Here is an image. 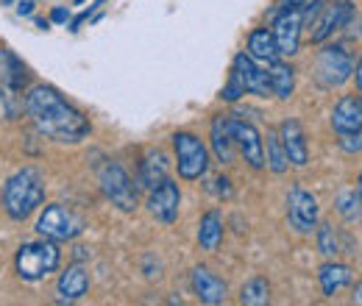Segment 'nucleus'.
<instances>
[{"mask_svg": "<svg viewBox=\"0 0 362 306\" xmlns=\"http://www.w3.org/2000/svg\"><path fill=\"white\" fill-rule=\"evenodd\" d=\"M262 148H265V167L271 173L281 175L287 167H290V159L284 153V145L279 139V131H268V136L262 139Z\"/></svg>", "mask_w": 362, "mask_h": 306, "instance_id": "393cba45", "label": "nucleus"}, {"mask_svg": "<svg viewBox=\"0 0 362 306\" xmlns=\"http://www.w3.org/2000/svg\"><path fill=\"white\" fill-rule=\"evenodd\" d=\"M0 3H14V0H0Z\"/></svg>", "mask_w": 362, "mask_h": 306, "instance_id": "a19ab883", "label": "nucleus"}, {"mask_svg": "<svg viewBox=\"0 0 362 306\" xmlns=\"http://www.w3.org/2000/svg\"><path fill=\"white\" fill-rule=\"evenodd\" d=\"M17 14L20 17H31L34 14V0H20L17 3Z\"/></svg>", "mask_w": 362, "mask_h": 306, "instance_id": "72a5a7b5", "label": "nucleus"}, {"mask_svg": "<svg viewBox=\"0 0 362 306\" xmlns=\"http://www.w3.org/2000/svg\"><path fill=\"white\" fill-rule=\"evenodd\" d=\"M189 284H192V293L198 295V301L206 306H218L226 301L228 287L221 276H215L209 267H195L192 276H189Z\"/></svg>", "mask_w": 362, "mask_h": 306, "instance_id": "2eb2a0df", "label": "nucleus"}, {"mask_svg": "<svg viewBox=\"0 0 362 306\" xmlns=\"http://www.w3.org/2000/svg\"><path fill=\"white\" fill-rule=\"evenodd\" d=\"M317 251H320L326 259H334V257L340 254L337 231H334L329 223H320V225H317Z\"/></svg>", "mask_w": 362, "mask_h": 306, "instance_id": "c85d7f7f", "label": "nucleus"}, {"mask_svg": "<svg viewBox=\"0 0 362 306\" xmlns=\"http://www.w3.org/2000/svg\"><path fill=\"white\" fill-rule=\"evenodd\" d=\"M351 14H354L351 0H332V3L323 0V6L317 8V14L310 20V25H307L310 28V40L315 45L326 42L332 34H337L340 28L349 25Z\"/></svg>", "mask_w": 362, "mask_h": 306, "instance_id": "0eeeda50", "label": "nucleus"}, {"mask_svg": "<svg viewBox=\"0 0 362 306\" xmlns=\"http://www.w3.org/2000/svg\"><path fill=\"white\" fill-rule=\"evenodd\" d=\"M179 206H181V189L179 184H173L170 178H165L148 195V212L156 220H162V223H173V220L179 218Z\"/></svg>", "mask_w": 362, "mask_h": 306, "instance_id": "f8f14e48", "label": "nucleus"}, {"mask_svg": "<svg viewBox=\"0 0 362 306\" xmlns=\"http://www.w3.org/2000/svg\"><path fill=\"white\" fill-rule=\"evenodd\" d=\"M84 228H87L84 220L62 204H50L37 218V234L53 242H73L84 234Z\"/></svg>", "mask_w": 362, "mask_h": 306, "instance_id": "39448f33", "label": "nucleus"}, {"mask_svg": "<svg viewBox=\"0 0 362 306\" xmlns=\"http://www.w3.org/2000/svg\"><path fill=\"white\" fill-rule=\"evenodd\" d=\"M351 73H354V61L340 45H326L317 53L315 76L323 87H343L351 78Z\"/></svg>", "mask_w": 362, "mask_h": 306, "instance_id": "6e6552de", "label": "nucleus"}, {"mask_svg": "<svg viewBox=\"0 0 362 306\" xmlns=\"http://www.w3.org/2000/svg\"><path fill=\"white\" fill-rule=\"evenodd\" d=\"M360 34H362V31H360Z\"/></svg>", "mask_w": 362, "mask_h": 306, "instance_id": "37998d69", "label": "nucleus"}, {"mask_svg": "<svg viewBox=\"0 0 362 306\" xmlns=\"http://www.w3.org/2000/svg\"><path fill=\"white\" fill-rule=\"evenodd\" d=\"M279 139H281V145H284V153H287L290 165H296V167H304V165L310 162L307 134H304V129H301V123H298V120L287 117V120L279 126Z\"/></svg>", "mask_w": 362, "mask_h": 306, "instance_id": "dca6fc26", "label": "nucleus"}, {"mask_svg": "<svg viewBox=\"0 0 362 306\" xmlns=\"http://www.w3.org/2000/svg\"><path fill=\"white\" fill-rule=\"evenodd\" d=\"M287 220L298 234H313L317 228V198L313 192L293 187L287 195Z\"/></svg>", "mask_w": 362, "mask_h": 306, "instance_id": "9d476101", "label": "nucleus"}, {"mask_svg": "<svg viewBox=\"0 0 362 306\" xmlns=\"http://www.w3.org/2000/svg\"><path fill=\"white\" fill-rule=\"evenodd\" d=\"M231 136H234V148L240 151V156L248 162V167L262 170L265 167V148H262V134L257 131L251 123L231 117Z\"/></svg>", "mask_w": 362, "mask_h": 306, "instance_id": "9b49d317", "label": "nucleus"}, {"mask_svg": "<svg viewBox=\"0 0 362 306\" xmlns=\"http://www.w3.org/2000/svg\"><path fill=\"white\" fill-rule=\"evenodd\" d=\"M62 262V251H59V242L53 240H34V242H23L20 251H17V276L23 281H42L50 273H56V267Z\"/></svg>", "mask_w": 362, "mask_h": 306, "instance_id": "7ed1b4c3", "label": "nucleus"}, {"mask_svg": "<svg viewBox=\"0 0 362 306\" xmlns=\"http://www.w3.org/2000/svg\"><path fill=\"white\" fill-rule=\"evenodd\" d=\"M351 301H354V304H362V284L354 287V298H351Z\"/></svg>", "mask_w": 362, "mask_h": 306, "instance_id": "4c0bfd02", "label": "nucleus"}, {"mask_svg": "<svg viewBox=\"0 0 362 306\" xmlns=\"http://www.w3.org/2000/svg\"><path fill=\"white\" fill-rule=\"evenodd\" d=\"M76 3H84V0H76Z\"/></svg>", "mask_w": 362, "mask_h": 306, "instance_id": "79ce46f5", "label": "nucleus"}, {"mask_svg": "<svg viewBox=\"0 0 362 306\" xmlns=\"http://www.w3.org/2000/svg\"><path fill=\"white\" fill-rule=\"evenodd\" d=\"M317 281H320V293L326 298H332L334 293H340L351 281V270L340 262H326L317 270Z\"/></svg>", "mask_w": 362, "mask_h": 306, "instance_id": "aec40b11", "label": "nucleus"}, {"mask_svg": "<svg viewBox=\"0 0 362 306\" xmlns=\"http://www.w3.org/2000/svg\"><path fill=\"white\" fill-rule=\"evenodd\" d=\"M223 242V218L221 212H206L198 223V245L204 251H218Z\"/></svg>", "mask_w": 362, "mask_h": 306, "instance_id": "412c9836", "label": "nucleus"}, {"mask_svg": "<svg viewBox=\"0 0 362 306\" xmlns=\"http://www.w3.org/2000/svg\"><path fill=\"white\" fill-rule=\"evenodd\" d=\"M248 56L254 61H265V64H271V61L279 59V50H276V40H273L271 28L251 31V37H248Z\"/></svg>", "mask_w": 362, "mask_h": 306, "instance_id": "5701e85b", "label": "nucleus"}, {"mask_svg": "<svg viewBox=\"0 0 362 306\" xmlns=\"http://www.w3.org/2000/svg\"><path fill=\"white\" fill-rule=\"evenodd\" d=\"M268 78H271L273 95H276L279 100H290V95H293V89H296V70H293L287 61L276 59V61H271Z\"/></svg>", "mask_w": 362, "mask_h": 306, "instance_id": "4be33fe9", "label": "nucleus"}, {"mask_svg": "<svg viewBox=\"0 0 362 306\" xmlns=\"http://www.w3.org/2000/svg\"><path fill=\"white\" fill-rule=\"evenodd\" d=\"M340 148L346 153H357L362 151V129L360 131H351V134H340Z\"/></svg>", "mask_w": 362, "mask_h": 306, "instance_id": "7c9ffc66", "label": "nucleus"}, {"mask_svg": "<svg viewBox=\"0 0 362 306\" xmlns=\"http://www.w3.org/2000/svg\"><path fill=\"white\" fill-rule=\"evenodd\" d=\"M0 81L11 84L14 89H20V92L28 84V67L11 50H0Z\"/></svg>", "mask_w": 362, "mask_h": 306, "instance_id": "b1692460", "label": "nucleus"}, {"mask_svg": "<svg viewBox=\"0 0 362 306\" xmlns=\"http://www.w3.org/2000/svg\"><path fill=\"white\" fill-rule=\"evenodd\" d=\"M301 31H304V14L301 8H290L281 6L273 17V40H276V50L279 56H296L301 47Z\"/></svg>", "mask_w": 362, "mask_h": 306, "instance_id": "1a4fd4ad", "label": "nucleus"}, {"mask_svg": "<svg viewBox=\"0 0 362 306\" xmlns=\"http://www.w3.org/2000/svg\"><path fill=\"white\" fill-rule=\"evenodd\" d=\"M165 178H168V156L162 151H148L145 159L139 162V184L145 189H153Z\"/></svg>", "mask_w": 362, "mask_h": 306, "instance_id": "6ab92c4d", "label": "nucleus"}, {"mask_svg": "<svg viewBox=\"0 0 362 306\" xmlns=\"http://www.w3.org/2000/svg\"><path fill=\"white\" fill-rule=\"evenodd\" d=\"M50 23H56V25H67V23H70V8L56 6V8L50 11Z\"/></svg>", "mask_w": 362, "mask_h": 306, "instance_id": "473e14b6", "label": "nucleus"}, {"mask_svg": "<svg viewBox=\"0 0 362 306\" xmlns=\"http://www.w3.org/2000/svg\"><path fill=\"white\" fill-rule=\"evenodd\" d=\"M87 293H90V273L81 262L70 264L56 281V301L59 304H76Z\"/></svg>", "mask_w": 362, "mask_h": 306, "instance_id": "4468645a", "label": "nucleus"}, {"mask_svg": "<svg viewBox=\"0 0 362 306\" xmlns=\"http://www.w3.org/2000/svg\"><path fill=\"white\" fill-rule=\"evenodd\" d=\"M3 209L17 223L28 220L45 201V175L37 167H23L3 184Z\"/></svg>", "mask_w": 362, "mask_h": 306, "instance_id": "f03ea898", "label": "nucleus"}, {"mask_svg": "<svg viewBox=\"0 0 362 306\" xmlns=\"http://www.w3.org/2000/svg\"><path fill=\"white\" fill-rule=\"evenodd\" d=\"M357 192H360V198H362V173H360V181H357Z\"/></svg>", "mask_w": 362, "mask_h": 306, "instance_id": "ea45409f", "label": "nucleus"}, {"mask_svg": "<svg viewBox=\"0 0 362 306\" xmlns=\"http://www.w3.org/2000/svg\"><path fill=\"white\" fill-rule=\"evenodd\" d=\"M243 95H245V87H243V81L237 78V73L231 70V73H228L226 87H223V92H221V98H223L226 103H237V100H240Z\"/></svg>", "mask_w": 362, "mask_h": 306, "instance_id": "c756f323", "label": "nucleus"}, {"mask_svg": "<svg viewBox=\"0 0 362 306\" xmlns=\"http://www.w3.org/2000/svg\"><path fill=\"white\" fill-rule=\"evenodd\" d=\"M268 301H271V284H268V278L257 276V278H251V281L243 284V290H240V304L243 306H265Z\"/></svg>", "mask_w": 362, "mask_h": 306, "instance_id": "a878e982", "label": "nucleus"}, {"mask_svg": "<svg viewBox=\"0 0 362 306\" xmlns=\"http://www.w3.org/2000/svg\"><path fill=\"white\" fill-rule=\"evenodd\" d=\"M334 206H337L340 218L346 220V223H360L362 220V198L357 189H343V192L337 195Z\"/></svg>", "mask_w": 362, "mask_h": 306, "instance_id": "bb28decb", "label": "nucleus"}, {"mask_svg": "<svg viewBox=\"0 0 362 306\" xmlns=\"http://www.w3.org/2000/svg\"><path fill=\"white\" fill-rule=\"evenodd\" d=\"M37 25H40L42 31H47V28H50V20H37Z\"/></svg>", "mask_w": 362, "mask_h": 306, "instance_id": "58836bf2", "label": "nucleus"}, {"mask_svg": "<svg viewBox=\"0 0 362 306\" xmlns=\"http://www.w3.org/2000/svg\"><path fill=\"white\" fill-rule=\"evenodd\" d=\"M209 189H212L218 198H223V201H231V195H234V189H231V181H228L226 175H218V178L209 184Z\"/></svg>", "mask_w": 362, "mask_h": 306, "instance_id": "2f4dec72", "label": "nucleus"}, {"mask_svg": "<svg viewBox=\"0 0 362 306\" xmlns=\"http://www.w3.org/2000/svg\"><path fill=\"white\" fill-rule=\"evenodd\" d=\"M351 76H354V81H357V89H360V95H362V59L357 61V70H354Z\"/></svg>", "mask_w": 362, "mask_h": 306, "instance_id": "e433bc0d", "label": "nucleus"}, {"mask_svg": "<svg viewBox=\"0 0 362 306\" xmlns=\"http://www.w3.org/2000/svg\"><path fill=\"white\" fill-rule=\"evenodd\" d=\"M98 184H100V192L106 195V201L112 206H117L120 212L132 215L139 206V195H136V187L132 181V175L123 170V165L117 162H106L100 170H98Z\"/></svg>", "mask_w": 362, "mask_h": 306, "instance_id": "20e7f679", "label": "nucleus"}, {"mask_svg": "<svg viewBox=\"0 0 362 306\" xmlns=\"http://www.w3.org/2000/svg\"><path fill=\"white\" fill-rule=\"evenodd\" d=\"M0 106H3V112H6L8 120H17L25 112V95L20 89H14L11 84L0 81Z\"/></svg>", "mask_w": 362, "mask_h": 306, "instance_id": "cd10ccee", "label": "nucleus"}, {"mask_svg": "<svg viewBox=\"0 0 362 306\" xmlns=\"http://www.w3.org/2000/svg\"><path fill=\"white\" fill-rule=\"evenodd\" d=\"M209 145H212V153L215 159L228 167L234 165V136H231V114H215L212 117V126H209Z\"/></svg>", "mask_w": 362, "mask_h": 306, "instance_id": "f3484780", "label": "nucleus"}, {"mask_svg": "<svg viewBox=\"0 0 362 306\" xmlns=\"http://www.w3.org/2000/svg\"><path fill=\"white\" fill-rule=\"evenodd\" d=\"M25 114L37 126V131L64 145H76L87 139L92 131L84 112H78L73 103H67L59 92L47 84H34L25 92Z\"/></svg>", "mask_w": 362, "mask_h": 306, "instance_id": "f257e3e1", "label": "nucleus"}, {"mask_svg": "<svg viewBox=\"0 0 362 306\" xmlns=\"http://www.w3.org/2000/svg\"><path fill=\"white\" fill-rule=\"evenodd\" d=\"M332 129L337 134H351L362 129V95H343L332 109Z\"/></svg>", "mask_w": 362, "mask_h": 306, "instance_id": "a211bd4d", "label": "nucleus"}, {"mask_svg": "<svg viewBox=\"0 0 362 306\" xmlns=\"http://www.w3.org/2000/svg\"><path fill=\"white\" fill-rule=\"evenodd\" d=\"M156 267H162V264L156 262ZM145 276H148V278L156 276V273H153V257H145ZM156 278H159V276H156Z\"/></svg>", "mask_w": 362, "mask_h": 306, "instance_id": "f704fd0d", "label": "nucleus"}, {"mask_svg": "<svg viewBox=\"0 0 362 306\" xmlns=\"http://www.w3.org/2000/svg\"><path fill=\"white\" fill-rule=\"evenodd\" d=\"M231 70L237 73V78L243 81V87L248 95H257V98H271V78L268 73L248 56V53H237L234 61H231Z\"/></svg>", "mask_w": 362, "mask_h": 306, "instance_id": "ddd939ff", "label": "nucleus"}, {"mask_svg": "<svg viewBox=\"0 0 362 306\" xmlns=\"http://www.w3.org/2000/svg\"><path fill=\"white\" fill-rule=\"evenodd\" d=\"M173 151H176V165L184 181H198L209 170V148L189 131L173 134Z\"/></svg>", "mask_w": 362, "mask_h": 306, "instance_id": "423d86ee", "label": "nucleus"}, {"mask_svg": "<svg viewBox=\"0 0 362 306\" xmlns=\"http://www.w3.org/2000/svg\"><path fill=\"white\" fill-rule=\"evenodd\" d=\"M310 0H279V6H290V8H304Z\"/></svg>", "mask_w": 362, "mask_h": 306, "instance_id": "c9c22d12", "label": "nucleus"}]
</instances>
